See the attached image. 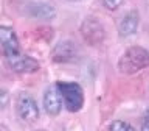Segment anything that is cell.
I'll return each instance as SVG.
<instances>
[{"label": "cell", "mask_w": 149, "mask_h": 131, "mask_svg": "<svg viewBox=\"0 0 149 131\" xmlns=\"http://www.w3.org/2000/svg\"><path fill=\"white\" fill-rule=\"evenodd\" d=\"M0 56H2V50H0Z\"/></svg>", "instance_id": "17"}, {"label": "cell", "mask_w": 149, "mask_h": 131, "mask_svg": "<svg viewBox=\"0 0 149 131\" xmlns=\"http://www.w3.org/2000/svg\"><path fill=\"white\" fill-rule=\"evenodd\" d=\"M70 2H81V0H70Z\"/></svg>", "instance_id": "15"}, {"label": "cell", "mask_w": 149, "mask_h": 131, "mask_svg": "<svg viewBox=\"0 0 149 131\" xmlns=\"http://www.w3.org/2000/svg\"><path fill=\"white\" fill-rule=\"evenodd\" d=\"M78 56V49L72 41H61L51 50V59L58 64L73 63Z\"/></svg>", "instance_id": "6"}, {"label": "cell", "mask_w": 149, "mask_h": 131, "mask_svg": "<svg viewBox=\"0 0 149 131\" xmlns=\"http://www.w3.org/2000/svg\"><path fill=\"white\" fill-rule=\"evenodd\" d=\"M123 3H124V0H102V5H104L107 9H110V11L118 9Z\"/></svg>", "instance_id": "12"}, {"label": "cell", "mask_w": 149, "mask_h": 131, "mask_svg": "<svg viewBox=\"0 0 149 131\" xmlns=\"http://www.w3.org/2000/svg\"><path fill=\"white\" fill-rule=\"evenodd\" d=\"M149 66V51L144 47L132 45L121 55L118 61V70L124 75H132Z\"/></svg>", "instance_id": "1"}, {"label": "cell", "mask_w": 149, "mask_h": 131, "mask_svg": "<svg viewBox=\"0 0 149 131\" xmlns=\"http://www.w3.org/2000/svg\"><path fill=\"white\" fill-rule=\"evenodd\" d=\"M0 47L3 49L5 56H11V55H16L20 51L16 31L11 27L0 25Z\"/></svg>", "instance_id": "7"}, {"label": "cell", "mask_w": 149, "mask_h": 131, "mask_svg": "<svg viewBox=\"0 0 149 131\" xmlns=\"http://www.w3.org/2000/svg\"><path fill=\"white\" fill-rule=\"evenodd\" d=\"M141 131H149V119H146L144 123L141 125Z\"/></svg>", "instance_id": "14"}, {"label": "cell", "mask_w": 149, "mask_h": 131, "mask_svg": "<svg viewBox=\"0 0 149 131\" xmlns=\"http://www.w3.org/2000/svg\"><path fill=\"white\" fill-rule=\"evenodd\" d=\"M109 131H135L132 125H129L127 122L123 120H113L109 126Z\"/></svg>", "instance_id": "11"}, {"label": "cell", "mask_w": 149, "mask_h": 131, "mask_svg": "<svg viewBox=\"0 0 149 131\" xmlns=\"http://www.w3.org/2000/svg\"><path fill=\"white\" fill-rule=\"evenodd\" d=\"M44 108L50 116H58L62 109V95L58 86H50L44 92Z\"/></svg>", "instance_id": "8"}, {"label": "cell", "mask_w": 149, "mask_h": 131, "mask_svg": "<svg viewBox=\"0 0 149 131\" xmlns=\"http://www.w3.org/2000/svg\"><path fill=\"white\" fill-rule=\"evenodd\" d=\"M81 35L87 44L100 45L106 37V31L96 17H86L81 23Z\"/></svg>", "instance_id": "4"}, {"label": "cell", "mask_w": 149, "mask_h": 131, "mask_svg": "<svg viewBox=\"0 0 149 131\" xmlns=\"http://www.w3.org/2000/svg\"><path fill=\"white\" fill-rule=\"evenodd\" d=\"M26 14L34 19H42V20H50L56 16V9L48 3L44 2H34L26 6Z\"/></svg>", "instance_id": "9"}, {"label": "cell", "mask_w": 149, "mask_h": 131, "mask_svg": "<svg viewBox=\"0 0 149 131\" xmlns=\"http://www.w3.org/2000/svg\"><path fill=\"white\" fill-rule=\"evenodd\" d=\"M64 100V106L70 112H78L84 105V91L78 83L73 81H58L56 83Z\"/></svg>", "instance_id": "2"}, {"label": "cell", "mask_w": 149, "mask_h": 131, "mask_svg": "<svg viewBox=\"0 0 149 131\" xmlns=\"http://www.w3.org/2000/svg\"><path fill=\"white\" fill-rule=\"evenodd\" d=\"M16 111L19 117L26 123H34L39 119V106H37L34 98L26 92L19 94L16 101Z\"/></svg>", "instance_id": "3"}, {"label": "cell", "mask_w": 149, "mask_h": 131, "mask_svg": "<svg viewBox=\"0 0 149 131\" xmlns=\"http://www.w3.org/2000/svg\"><path fill=\"white\" fill-rule=\"evenodd\" d=\"M37 131H45V130H37Z\"/></svg>", "instance_id": "16"}, {"label": "cell", "mask_w": 149, "mask_h": 131, "mask_svg": "<svg viewBox=\"0 0 149 131\" xmlns=\"http://www.w3.org/2000/svg\"><path fill=\"white\" fill-rule=\"evenodd\" d=\"M138 23H140V16L137 11H129L126 16L121 19L120 25H118V31L120 36L127 37L135 35V31L138 30Z\"/></svg>", "instance_id": "10"}, {"label": "cell", "mask_w": 149, "mask_h": 131, "mask_svg": "<svg viewBox=\"0 0 149 131\" xmlns=\"http://www.w3.org/2000/svg\"><path fill=\"white\" fill-rule=\"evenodd\" d=\"M6 64H8L9 69L14 70V72H17V73H34L40 69L39 63H37L34 58L22 55L20 51L16 55L6 56Z\"/></svg>", "instance_id": "5"}, {"label": "cell", "mask_w": 149, "mask_h": 131, "mask_svg": "<svg viewBox=\"0 0 149 131\" xmlns=\"http://www.w3.org/2000/svg\"><path fill=\"white\" fill-rule=\"evenodd\" d=\"M8 101H9L8 92L5 91V89H0V109H3V108L8 105Z\"/></svg>", "instance_id": "13"}, {"label": "cell", "mask_w": 149, "mask_h": 131, "mask_svg": "<svg viewBox=\"0 0 149 131\" xmlns=\"http://www.w3.org/2000/svg\"><path fill=\"white\" fill-rule=\"evenodd\" d=\"M148 5H149V2H148Z\"/></svg>", "instance_id": "18"}]
</instances>
